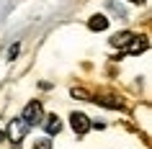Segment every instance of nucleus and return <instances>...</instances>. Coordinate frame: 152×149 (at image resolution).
Masks as SVG:
<instances>
[{
    "mask_svg": "<svg viewBox=\"0 0 152 149\" xmlns=\"http://www.w3.org/2000/svg\"><path fill=\"white\" fill-rule=\"evenodd\" d=\"M21 118H23V124H26V126H34V124H39L41 118H44L41 103H36V100H34V103H28V105L23 108V116H21Z\"/></svg>",
    "mask_w": 152,
    "mask_h": 149,
    "instance_id": "1",
    "label": "nucleus"
},
{
    "mask_svg": "<svg viewBox=\"0 0 152 149\" xmlns=\"http://www.w3.org/2000/svg\"><path fill=\"white\" fill-rule=\"evenodd\" d=\"M26 131H28V126L23 124V118H13V121L8 124V131H5V136H8V139H13V141L18 144V141L26 136Z\"/></svg>",
    "mask_w": 152,
    "mask_h": 149,
    "instance_id": "2",
    "label": "nucleus"
},
{
    "mask_svg": "<svg viewBox=\"0 0 152 149\" xmlns=\"http://www.w3.org/2000/svg\"><path fill=\"white\" fill-rule=\"evenodd\" d=\"M70 126H72V131L77 134V136H83V134L90 129V118L85 116V113H77V110H75L70 116Z\"/></svg>",
    "mask_w": 152,
    "mask_h": 149,
    "instance_id": "3",
    "label": "nucleus"
},
{
    "mask_svg": "<svg viewBox=\"0 0 152 149\" xmlns=\"http://www.w3.org/2000/svg\"><path fill=\"white\" fill-rule=\"evenodd\" d=\"M44 131H47L49 136L62 131V121H59V116H57V113H49V116L44 118Z\"/></svg>",
    "mask_w": 152,
    "mask_h": 149,
    "instance_id": "4",
    "label": "nucleus"
},
{
    "mask_svg": "<svg viewBox=\"0 0 152 149\" xmlns=\"http://www.w3.org/2000/svg\"><path fill=\"white\" fill-rule=\"evenodd\" d=\"M134 39V33L132 31H121V33H113L111 36V47H116V49H126V44Z\"/></svg>",
    "mask_w": 152,
    "mask_h": 149,
    "instance_id": "5",
    "label": "nucleus"
},
{
    "mask_svg": "<svg viewBox=\"0 0 152 149\" xmlns=\"http://www.w3.org/2000/svg\"><path fill=\"white\" fill-rule=\"evenodd\" d=\"M134 44H126V52L129 54H142V52H147V36H139V39H132Z\"/></svg>",
    "mask_w": 152,
    "mask_h": 149,
    "instance_id": "6",
    "label": "nucleus"
},
{
    "mask_svg": "<svg viewBox=\"0 0 152 149\" xmlns=\"http://www.w3.org/2000/svg\"><path fill=\"white\" fill-rule=\"evenodd\" d=\"M88 28L90 31H106V28H108V18L106 16H90Z\"/></svg>",
    "mask_w": 152,
    "mask_h": 149,
    "instance_id": "7",
    "label": "nucleus"
},
{
    "mask_svg": "<svg viewBox=\"0 0 152 149\" xmlns=\"http://www.w3.org/2000/svg\"><path fill=\"white\" fill-rule=\"evenodd\" d=\"M98 103L106 105V108H121V100H119V98H98Z\"/></svg>",
    "mask_w": 152,
    "mask_h": 149,
    "instance_id": "8",
    "label": "nucleus"
},
{
    "mask_svg": "<svg viewBox=\"0 0 152 149\" xmlns=\"http://www.w3.org/2000/svg\"><path fill=\"white\" fill-rule=\"evenodd\" d=\"M70 93H72V98H80V100H90V93H88V90H83V87H72Z\"/></svg>",
    "mask_w": 152,
    "mask_h": 149,
    "instance_id": "9",
    "label": "nucleus"
},
{
    "mask_svg": "<svg viewBox=\"0 0 152 149\" xmlns=\"http://www.w3.org/2000/svg\"><path fill=\"white\" fill-rule=\"evenodd\" d=\"M18 52H21V47H18V44H13V47L8 49V62H13V59H16V57H18Z\"/></svg>",
    "mask_w": 152,
    "mask_h": 149,
    "instance_id": "10",
    "label": "nucleus"
},
{
    "mask_svg": "<svg viewBox=\"0 0 152 149\" xmlns=\"http://www.w3.org/2000/svg\"><path fill=\"white\" fill-rule=\"evenodd\" d=\"M34 149H52V141L49 139H39L36 144H34Z\"/></svg>",
    "mask_w": 152,
    "mask_h": 149,
    "instance_id": "11",
    "label": "nucleus"
},
{
    "mask_svg": "<svg viewBox=\"0 0 152 149\" xmlns=\"http://www.w3.org/2000/svg\"><path fill=\"white\" fill-rule=\"evenodd\" d=\"M129 3H137V5H142V3H144V0H129Z\"/></svg>",
    "mask_w": 152,
    "mask_h": 149,
    "instance_id": "12",
    "label": "nucleus"
},
{
    "mask_svg": "<svg viewBox=\"0 0 152 149\" xmlns=\"http://www.w3.org/2000/svg\"><path fill=\"white\" fill-rule=\"evenodd\" d=\"M0 141H5V131H0Z\"/></svg>",
    "mask_w": 152,
    "mask_h": 149,
    "instance_id": "13",
    "label": "nucleus"
}]
</instances>
